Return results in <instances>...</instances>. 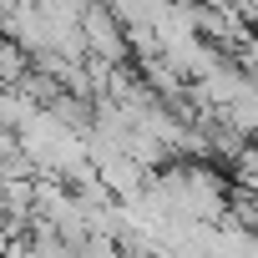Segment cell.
<instances>
[{"label": "cell", "mask_w": 258, "mask_h": 258, "mask_svg": "<svg viewBox=\"0 0 258 258\" xmlns=\"http://www.w3.org/2000/svg\"><path fill=\"white\" fill-rule=\"evenodd\" d=\"M41 111L36 96H26L21 86H0V126H11V132H21V126Z\"/></svg>", "instance_id": "3957f363"}, {"label": "cell", "mask_w": 258, "mask_h": 258, "mask_svg": "<svg viewBox=\"0 0 258 258\" xmlns=\"http://www.w3.org/2000/svg\"><path fill=\"white\" fill-rule=\"evenodd\" d=\"M81 41H86V61H101V66H126L132 61L126 26L111 16L106 0H86L81 6Z\"/></svg>", "instance_id": "6da1fadb"}, {"label": "cell", "mask_w": 258, "mask_h": 258, "mask_svg": "<svg viewBox=\"0 0 258 258\" xmlns=\"http://www.w3.org/2000/svg\"><path fill=\"white\" fill-rule=\"evenodd\" d=\"M26 76H31V56H26L16 41L0 36V86H21Z\"/></svg>", "instance_id": "277c9868"}, {"label": "cell", "mask_w": 258, "mask_h": 258, "mask_svg": "<svg viewBox=\"0 0 258 258\" xmlns=\"http://www.w3.org/2000/svg\"><path fill=\"white\" fill-rule=\"evenodd\" d=\"M0 36L16 41L26 56H41L51 46V26H46V16H41L36 0H16V6L6 11V21H0Z\"/></svg>", "instance_id": "7a4b0ae2"}, {"label": "cell", "mask_w": 258, "mask_h": 258, "mask_svg": "<svg viewBox=\"0 0 258 258\" xmlns=\"http://www.w3.org/2000/svg\"><path fill=\"white\" fill-rule=\"evenodd\" d=\"M228 61H233L243 76H253V81H258V31H253V26L238 36V46L228 51Z\"/></svg>", "instance_id": "5b68a950"}]
</instances>
